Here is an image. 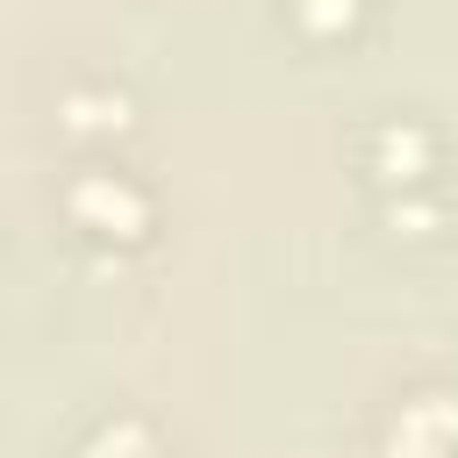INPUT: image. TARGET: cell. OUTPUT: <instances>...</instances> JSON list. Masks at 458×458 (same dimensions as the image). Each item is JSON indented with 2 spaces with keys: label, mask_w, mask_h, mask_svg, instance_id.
Wrapping results in <instances>:
<instances>
[{
  "label": "cell",
  "mask_w": 458,
  "mask_h": 458,
  "mask_svg": "<svg viewBox=\"0 0 458 458\" xmlns=\"http://www.w3.org/2000/svg\"><path fill=\"white\" fill-rule=\"evenodd\" d=\"M365 136H379L386 143V157H372L365 172L372 179H386V186H422L429 172H437V129L422 122V114H408V107H386V114H372V129Z\"/></svg>",
  "instance_id": "obj_1"
},
{
  "label": "cell",
  "mask_w": 458,
  "mask_h": 458,
  "mask_svg": "<svg viewBox=\"0 0 458 458\" xmlns=\"http://www.w3.org/2000/svg\"><path fill=\"white\" fill-rule=\"evenodd\" d=\"M365 14H372V0H286V21L301 43H351Z\"/></svg>",
  "instance_id": "obj_2"
}]
</instances>
